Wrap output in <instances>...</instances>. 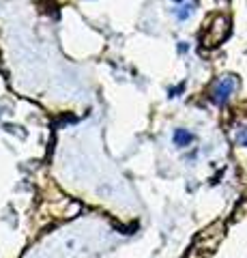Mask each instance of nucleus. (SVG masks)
<instances>
[{"mask_svg": "<svg viewBox=\"0 0 247 258\" xmlns=\"http://www.w3.org/2000/svg\"><path fill=\"white\" fill-rule=\"evenodd\" d=\"M174 15H177V19H181V22H185V19H189L193 15V4L187 2V4H181L179 9H174Z\"/></svg>", "mask_w": 247, "mask_h": 258, "instance_id": "20e7f679", "label": "nucleus"}, {"mask_svg": "<svg viewBox=\"0 0 247 258\" xmlns=\"http://www.w3.org/2000/svg\"><path fill=\"white\" fill-rule=\"evenodd\" d=\"M226 35H228V19L226 17H215L209 28H206V32H204V43L206 45H217Z\"/></svg>", "mask_w": 247, "mask_h": 258, "instance_id": "f03ea898", "label": "nucleus"}, {"mask_svg": "<svg viewBox=\"0 0 247 258\" xmlns=\"http://www.w3.org/2000/svg\"><path fill=\"white\" fill-rule=\"evenodd\" d=\"M235 88H237V77L235 75L219 77V80L215 82V86H213V90H211V101L217 103V106H224V103L232 97Z\"/></svg>", "mask_w": 247, "mask_h": 258, "instance_id": "f257e3e1", "label": "nucleus"}, {"mask_svg": "<svg viewBox=\"0 0 247 258\" xmlns=\"http://www.w3.org/2000/svg\"><path fill=\"white\" fill-rule=\"evenodd\" d=\"M235 138H237V144L247 146V125H243V127H239V129H237Z\"/></svg>", "mask_w": 247, "mask_h": 258, "instance_id": "39448f33", "label": "nucleus"}, {"mask_svg": "<svg viewBox=\"0 0 247 258\" xmlns=\"http://www.w3.org/2000/svg\"><path fill=\"white\" fill-rule=\"evenodd\" d=\"M191 140H193V135L187 131V129H177V131H174V144L177 146H187Z\"/></svg>", "mask_w": 247, "mask_h": 258, "instance_id": "7ed1b4c3", "label": "nucleus"}]
</instances>
